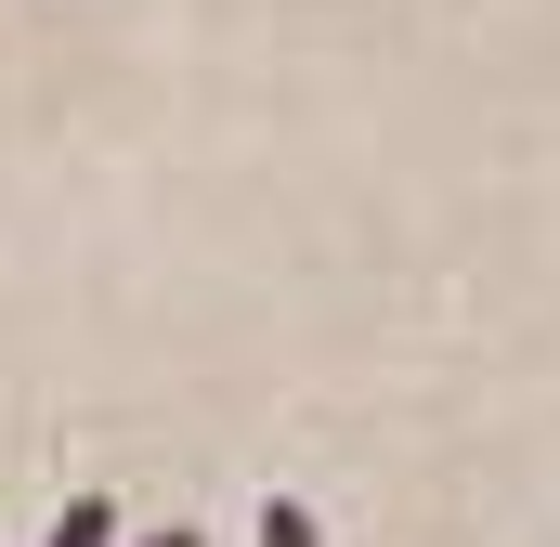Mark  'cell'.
Returning <instances> with one entry per match:
<instances>
[{
  "mask_svg": "<svg viewBox=\"0 0 560 547\" xmlns=\"http://www.w3.org/2000/svg\"><path fill=\"white\" fill-rule=\"evenodd\" d=\"M39 547H118V482H79L66 509H52V535Z\"/></svg>",
  "mask_w": 560,
  "mask_h": 547,
  "instance_id": "cell-1",
  "label": "cell"
},
{
  "mask_svg": "<svg viewBox=\"0 0 560 547\" xmlns=\"http://www.w3.org/2000/svg\"><path fill=\"white\" fill-rule=\"evenodd\" d=\"M248 535H261V547H326V535H313V509H300V496H261V522H248Z\"/></svg>",
  "mask_w": 560,
  "mask_h": 547,
  "instance_id": "cell-2",
  "label": "cell"
},
{
  "mask_svg": "<svg viewBox=\"0 0 560 547\" xmlns=\"http://www.w3.org/2000/svg\"><path fill=\"white\" fill-rule=\"evenodd\" d=\"M118 547H209V535H196V522H170V535H118Z\"/></svg>",
  "mask_w": 560,
  "mask_h": 547,
  "instance_id": "cell-3",
  "label": "cell"
}]
</instances>
